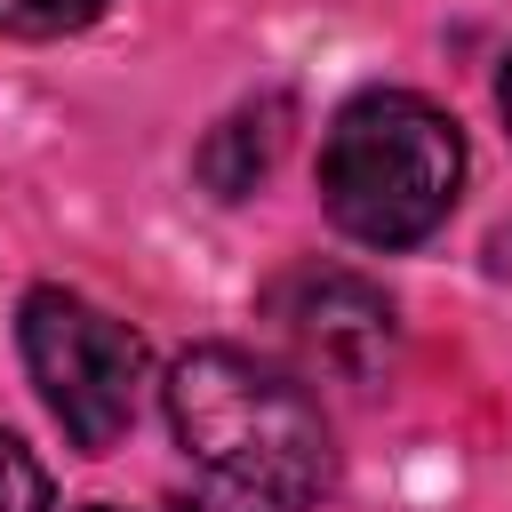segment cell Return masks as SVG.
<instances>
[{"label": "cell", "instance_id": "52a82bcc", "mask_svg": "<svg viewBox=\"0 0 512 512\" xmlns=\"http://www.w3.org/2000/svg\"><path fill=\"white\" fill-rule=\"evenodd\" d=\"M0 512H48V472L16 432H0Z\"/></svg>", "mask_w": 512, "mask_h": 512}, {"label": "cell", "instance_id": "30bf717a", "mask_svg": "<svg viewBox=\"0 0 512 512\" xmlns=\"http://www.w3.org/2000/svg\"><path fill=\"white\" fill-rule=\"evenodd\" d=\"M88 512H120V504H88Z\"/></svg>", "mask_w": 512, "mask_h": 512}, {"label": "cell", "instance_id": "3957f363", "mask_svg": "<svg viewBox=\"0 0 512 512\" xmlns=\"http://www.w3.org/2000/svg\"><path fill=\"white\" fill-rule=\"evenodd\" d=\"M24 336V368L48 400V416L64 424L72 448L104 456L144 400V336L128 320H112L104 304L72 296V288H32L16 312Z\"/></svg>", "mask_w": 512, "mask_h": 512}, {"label": "cell", "instance_id": "7a4b0ae2", "mask_svg": "<svg viewBox=\"0 0 512 512\" xmlns=\"http://www.w3.org/2000/svg\"><path fill=\"white\" fill-rule=\"evenodd\" d=\"M464 184V136L432 96L368 88L328 120L320 208L360 248H416L448 224Z\"/></svg>", "mask_w": 512, "mask_h": 512}, {"label": "cell", "instance_id": "6da1fadb", "mask_svg": "<svg viewBox=\"0 0 512 512\" xmlns=\"http://www.w3.org/2000/svg\"><path fill=\"white\" fill-rule=\"evenodd\" d=\"M160 392H168V424L192 448V464H208L232 496L272 504V512H312L328 496L336 440H328L320 400L288 368L240 344H192Z\"/></svg>", "mask_w": 512, "mask_h": 512}, {"label": "cell", "instance_id": "8992f818", "mask_svg": "<svg viewBox=\"0 0 512 512\" xmlns=\"http://www.w3.org/2000/svg\"><path fill=\"white\" fill-rule=\"evenodd\" d=\"M112 0H0V40H64L88 32Z\"/></svg>", "mask_w": 512, "mask_h": 512}, {"label": "cell", "instance_id": "5b68a950", "mask_svg": "<svg viewBox=\"0 0 512 512\" xmlns=\"http://www.w3.org/2000/svg\"><path fill=\"white\" fill-rule=\"evenodd\" d=\"M272 152H280V104H264V112H232V120L200 144V176H208L224 200H240V192L264 184Z\"/></svg>", "mask_w": 512, "mask_h": 512}, {"label": "cell", "instance_id": "277c9868", "mask_svg": "<svg viewBox=\"0 0 512 512\" xmlns=\"http://www.w3.org/2000/svg\"><path fill=\"white\" fill-rule=\"evenodd\" d=\"M272 320L336 376H368L384 352H392V304L360 280V272H336V264H296L288 280H272Z\"/></svg>", "mask_w": 512, "mask_h": 512}, {"label": "cell", "instance_id": "9c48e42d", "mask_svg": "<svg viewBox=\"0 0 512 512\" xmlns=\"http://www.w3.org/2000/svg\"><path fill=\"white\" fill-rule=\"evenodd\" d=\"M496 104H504V120H512V56H504V80H496Z\"/></svg>", "mask_w": 512, "mask_h": 512}, {"label": "cell", "instance_id": "ba28073f", "mask_svg": "<svg viewBox=\"0 0 512 512\" xmlns=\"http://www.w3.org/2000/svg\"><path fill=\"white\" fill-rule=\"evenodd\" d=\"M488 264L512 280V224H496V232H488Z\"/></svg>", "mask_w": 512, "mask_h": 512}]
</instances>
